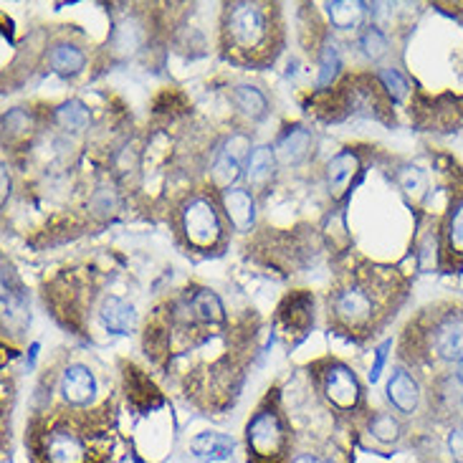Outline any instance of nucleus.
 <instances>
[{
	"label": "nucleus",
	"instance_id": "10",
	"mask_svg": "<svg viewBox=\"0 0 463 463\" xmlns=\"http://www.w3.org/2000/svg\"><path fill=\"white\" fill-rule=\"evenodd\" d=\"M249 155L250 139L246 135H231L215 155L213 170H211V180L215 188H221V193L231 188V183H236L241 170H246Z\"/></svg>",
	"mask_w": 463,
	"mask_h": 463
},
{
	"label": "nucleus",
	"instance_id": "23",
	"mask_svg": "<svg viewBox=\"0 0 463 463\" xmlns=\"http://www.w3.org/2000/svg\"><path fill=\"white\" fill-rule=\"evenodd\" d=\"M274 163H276V155L271 147H256V150H250L249 155V163H246V177H249L250 185H256V188H261L266 185L271 175H274Z\"/></svg>",
	"mask_w": 463,
	"mask_h": 463
},
{
	"label": "nucleus",
	"instance_id": "29",
	"mask_svg": "<svg viewBox=\"0 0 463 463\" xmlns=\"http://www.w3.org/2000/svg\"><path fill=\"white\" fill-rule=\"evenodd\" d=\"M337 74H339L337 49H335V46H325V51H322V74H319V87L332 84Z\"/></svg>",
	"mask_w": 463,
	"mask_h": 463
},
{
	"label": "nucleus",
	"instance_id": "8",
	"mask_svg": "<svg viewBox=\"0 0 463 463\" xmlns=\"http://www.w3.org/2000/svg\"><path fill=\"white\" fill-rule=\"evenodd\" d=\"M314 380L325 401L339 413H354L363 402L360 380L350 367L339 360H319L314 363Z\"/></svg>",
	"mask_w": 463,
	"mask_h": 463
},
{
	"label": "nucleus",
	"instance_id": "19",
	"mask_svg": "<svg viewBox=\"0 0 463 463\" xmlns=\"http://www.w3.org/2000/svg\"><path fill=\"white\" fill-rule=\"evenodd\" d=\"M145 41H147L145 24L139 21L137 15H129V18H125L122 24L114 28L112 51L119 53V56H132V53H137L145 46Z\"/></svg>",
	"mask_w": 463,
	"mask_h": 463
},
{
	"label": "nucleus",
	"instance_id": "27",
	"mask_svg": "<svg viewBox=\"0 0 463 463\" xmlns=\"http://www.w3.org/2000/svg\"><path fill=\"white\" fill-rule=\"evenodd\" d=\"M360 49H363V53L367 56V59L377 61V59H383V56L388 53L390 49L388 36H385L377 25H370L363 36H360Z\"/></svg>",
	"mask_w": 463,
	"mask_h": 463
},
{
	"label": "nucleus",
	"instance_id": "4",
	"mask_svg": "<svg viewBox=\"0 0 463 463\" xmlns=\"http://www.w3.org/2000/svg\"><path fill=\"white\" fill-rule=\"evenodd\" d=\"M401 357L426 373L440 364H463V304H430L405 326Z\"/></svg>",
	"mask_w": 463,
	"mask_h": 463
},
{
	"label": "nucleus",
	"instance_id": "32",
	"mask_svg": "<svg viewBox=\"0 0 463 463\" xmlns=\"http://www.w3.org/2000/svg\"><path fill=\"white\" fill-rule=\"evenodd\" d=\"M291 463H335L329 456H317V453H297Z\"/></svg>",
	"mask_w": 463,
	"mask_h": 463
},
{
	"label": "nucleus",
	"instance_id": "20",
	"mask_svg": "<svg viewBox=\"0 0 463 463\" xmlns=\"http://www.w3.org/2000/svg\"><path fill=\"white\" fill-rule=\"evenodd\" d=\"M49 66L59 76H76L84 71L87 66V53L79 49L76 43L61 41L49 51Z\"/></svg>",
	"mask_w": 463,
	"mask_h": 463
},
{
	"label": "nucleus",
	"instance_id": "7",
	"mask_svg": "<svg viewBox=\"0 0 463 463\" xmlns=\"http://www.w3.org/2000/svg\"><path fill=\"white\" fill-rule=\"evenodd\" d=\"M449 208L439 226V266L449 274L463 269V170H453Z\"/></svg>",
	"mask_w": 463,
	"mask_h": 463
},
{
	"label": "nucleus",
	"instance_id": "28",
	"mask_svg": "<svg viewBox=\"0 0 463 463\" xmlns=\"http://www.w3.org/2000/svg\"><path fill=\"white\" fill-rule=\"evenodd\" d=\"M380 84L385 87V91L390 94V99H402V97L408 94V81H405L395 69H383V71H380Z\"/></svg>",
	"mask_w": 463,
	"mask_h": 463
},
{
	"label": "nucleus",
	"instance_id": "25",
	"mask_svg": "<svg viewBox=\"0 0 463 463\" xmlns=\"http://www.w3.org/2000/svg\"><path fill=\"white\" fill-rule=\"evenodd\" d=\"M370 436L380 443H395V440H401L402 436V426L401 420L395 418L392 413H375L370 418Z\"/></svg>",
	"mask_w": 463,
	"mask_h": 463
},
{
	"label": "nucleus",
	"instance_id": "31",
	"mask_svg": "<svg viewBox=\"0 0 463 463\" xmlns=\"http://www.w3.org/2000/svg\"><path fill=\"white\" fill-rule=\"evenodd\" d=\"M449 451H451L453 461L463 463V423L451 428V433H449Z\"/></svg>",
	"mask_w": 463,
	"mask_h": 463
},
{
	"label": "nucleus",
	"instance_id": "1",
	"mask_svg": "<svg viewBox=\"0 0 463 463\" xmlns=\"http://www.w3.org/2000/svg\"><path fill=\"white\" fill-rule=\"evenodd\" d=\"M408 297V279L395 266L354 263L329 291L326 317L339 335L352 339L375 337L398 314Z\"/></svg>",
	"mask_w": 463,
	"mask_h": 463
},
{
	"label": "nucleus",
	"instance_id": "21",
	"mask_svg": "<svg viewBox=\"0 0 463 463\" xmlns=\"http://www.w3.org/2000/svg\"><path fill=\"white\" fill-rule=\"evenodd\" d=\"M326 13H329V21H332L335 28H339V31H354L364 21L367 3H360V0H335V3H326Z\"/></svg>",
	"mask_w": 463,
	"mask_h": 463
},
{
	"label": "nucleus",
	"instance_id": "22",
	"mask_svg": "<svg viewBox=\"0 0 463 463\" xmlns=\"http://www.w3.org/2000/svg\"><path fill=\"white\" fill-rule=\"evenodd\" d=\"M231 99L236 104L238 112L243 114V117H249V119H261L269 112L266 97L256 87H250V84H238L233 89V94H231Z\"/></svg>",
	"mask_w": 463,
	"mask_h": 463
},
{
	"label": "nucleus",
	"instance_id": "30",
	"mask_svg": "<svg viewBox=\"0 0 463 463\" xmlns=\"http://www.w3.org/2000/svg\"><path fill=\"white\" fill-rule=\"evenodd\" d=\"M401 188L408 193V195H420L423 188H426V180H423V173L415 170V167H408L405 173H401Z\"/></svg>",
	"mask_w": 463,
	"mask_h": 463
},
{
	"label": "nucleus",
	"instance_id": "33",
	"mask_svg": "<svg viewBox=\"0 0 463 463\" xmlns=\"http://www.w3.org/2000/svg\"><path fill=\"white\" fill-rule=\"evenodd\" d=\"M388 347H390V342H385V345L377 350V363H375V367H373V373H370V377H373V380H377V377H380V370H383V363H385Z\"/></svg>",
	"mask_w": 463,
	"mask_h": 463
},
{
	"label": "nucleus",
	"instance_id": "17",
	"mask_svg": "<svg viewBox=\"0 0 463 463\" xmlns=\"http://www.w3.org/2000/svg\"><path fill=\"white\" fill-rule=\"evenodd\" d=\"M360 173V157L357 152L345 150L339 152L337 157H332L329 165H326V185H329V193L339 198L350 190L352 177Z\"/></svg>",
	"mask_w": 463,
	"mask_h": 463
},
{
	"label": "nucleus",
	"instance_id": "2",
	"mask_svg": "<svg viewBox=\"0 0 463 463\" xmlns=\"http://www.w3.org/2000/svg\"><path fill=\"white\" fill-rule=\"evenodd\" d=\"M114 405L97 411L61 405L33 415L25 443L33 463H107L114 449Z\"/></svg>",
	"mask_w": 463,
	"mask_h": 463
},
{
	"label": "nucleus",
	"instance_id": "15",
	"mask_svg": "<svg viewBox=\"0 0 463 463\" xmlns=\"http://www.w3.org/2000/svg\"><path fill=\"white\" fill-rule=\"evenodd\" d=\"M314 137L309 129L304 127H288L287 132L279 137L274 147V155L279 163L284 165H299L307 160V155L312 152Z\"/></svg>",
	"mask_w": 463,
	"mask_h": 463
},
{
	"label": "nucleus",
	"instance_id": "26",
	"mask_svg": "<svg viewBox=\"0 0 463 463\" xmlns=\"http://www.w3.org/2000/svg\"><path fill=\"white\" fill-rule=\"evenodd\" d=\"M89 119H91V114L89 109L81 104V101H66L61 104L59 109H56V122L63 127V129H71V132H81V129H87Z\"/></svg>",
	"mask_w": 463,
	"mask_h": 463
},
{
	"label": "nucleus",
	"instance_id": "13",
	"mask_svg": "<svg viewBox=\"0 0 463 463\" xmlns=\"http://www.w3.org/2000/svg\"><path fill=\"white\" fill-rule=\"evenodd\" d=\"M221 205L228 223L236 231H250L256 221V198L246 188H228L221 193Z\"/></svg>",
	"mask_w": 463,
	"mask_h": 463
},
{
	"label": "nucleus",
	"instance_id": "12",
	"mask_svg": "<svg viewBox=\"0 0 463 463\" xmlns=\"http://www.w3.org/2000/svg\"><path fill=\"white\" fill-rule=\"evenodd\" d=\"M61 390L63 402L71 408H84L97 398V377L89 370L87 364H69L61 373Z\"/></svg>",
	"mask_w": 463,
	"mask_h": 463
},
{
	"label": "nucleus",
	"instance_id": "18",
	"mask_svg": "<svg viewBox=\"0 0 463 463\" xmlns=\"http://www.w3.org/2000/svg\"><path fill=\"white\" fill-rule=\"evenodd\" d=\"M101 325L107 326L114 335H129L137 325V312L129 301L119 297H107L99 309Z\"/></svg>",
	"mask_w": 463,
	"mask_h": 463
},
{
	"label": "nucleus",
	"instance_id": "16",
	"mask_svg": "<svg viewBox=\"0 0 463 463\" xmlns=\"http://www.w3.org/2000/svg\"><path fill=\"white\" fill-rule=\"evenodd\" d=\"M125 390L129 402H132L135 408H139V411L155 408V405H160V401H163V395H160V390L155 388V383L150 380V375L142 373L135 364L125 367Z\"/></svg>",
	"mask_w": 463,
	"mask_h": 463
},
{
	"label": "nucleus",
	"instance_id": "9",
	"mask_svg": "<svg viewBox=\"0 0 463 463\" xmlns=\"http://www.w3.org/2000/svg\"><path fill=\"white\" fill-rule=\"evenodd\" d=\"M314 325V297L304 288H297L284 297V301L276 309V329L284 335L288 342L301 339L309 326Z\"/></svg>",
	"mask_w": 463,
	"mask_h": 463
},
{
	"label": "nucleus",
	"instance_id": "6",
	"mask_svg": "<svg viewBox=\"0 0 463 463\" xmlns=\"http://www.w3.org/2000/svg\"><path fill=\"white\" fill-rule=\"evenodd\" d=\"M177 231L188 249L203 250V253L221 249L226 241V226H223L221 211L203 193H193L177 208Z\"/></svg>",
	"mask_w": 463,
	"mask_h": 463
},
{
	"label": "nucleus",
	"instance_id": "11",
	"mask_svg": "<svg viewBox=\"0 0 463 463\" xmlns=\"http://www.w3.org/2000/svg\"><path fill=\"white\" fill-rule=\"evenodd\" d=\"M413 112L420 125L436 127L439 132H456L463 127V99L453 97V94H440L436 99H430L428 109L415 107L411 109V114Z\"/></svg>",
	"mask_w": 463,
	"mask_h": 463
},
{
	"label": "nucleus",
	"instance_id": "24",
	"mask_svg": "<svg viewBox=\"0 0 463 463\" xmlns=\"http://www.w3.org/2000/svg\"><path fill=\"white\" fill-rule=\"evenodd\" d=\"M190 451L198 458H228V453L233 451V440L223 433H201L190 440Z\"/></svg>",
	"mask_w": 463,
	"mask_h": 463
},
{
	"label": "nucleus",
	"instance_id": "3",
	"mask_svg": "<svg viewBox=\"0 0 463 463\" xmlns=\"http://www.w3.org/2000/svg\"><path fill=\"white\" fill-rule=\"evenodd\" d=\"M284 43L281 11L274 3L238 0L221 13V51L228 61L243 66H269Z\"/></svg>",
	"mask_w": 463,
	"mask_h": 463
},
{
	"label": "nucleus",
	"instance_id": "5",
	"mask_svg": "<svg viewBox=\"0 0 463 463\" xmlns=\"http://www.w3.org/2000/svg\"><path fill=\"white\" fill-rule=\"evenodd\" d=\"M249 463H291V428L271 395L256 408L246 423Z\"/></svg>",
	"mask_w": 463,
	"mask_h": 463
},
{
	"label": "nucleus",
	"instance_id": "14",
	"mask_svg": "<svg viewBox=\"0 0 463 463\" xmlns=\"http://www.w3.org/2000/svg\"><path fill=\"white\" fill-rule=\"evenodd\" d=\"M388 401L402 415H413L420 405V385L408 370L398 367L388 380Z\"/></svg>",
	"mask_w": 463,
	"mask_h": 463
}]
</instances>
